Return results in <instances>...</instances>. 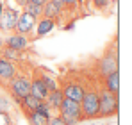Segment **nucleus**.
<instances>
[{
	"instance_id": "nucleus-1",
	"label": "nucleus",
	"mask_w": 132,
	"mask_h": 125,
	"mask_svg": "<svg viewBox=\"0 0 132 125\" xmlns=\"http://www.w3.org/2000/svg\"><path fill=\"white\" fill-rule=\"evenodd\" d=\"M118 113V95L102 88L98 91V118H109Z\"/></svg>"
},
{
	"instance_id": "nucleus-2",
	"label": "nucleus",
	"mask_w": 132,
	"mask_h": 125,
	"mask_svg": "<svg viewBox=\"0 0 132 125\" xmlns=\"http://www.w3.org/2000/svg\"><path fill=\"white\" fill-rule=\"evenodd\" d=\"M80 111H82V118L86 120L98 118V89L95 88L84 89V97L80 100Z\"/></svg>"
},
{
	"instance_id": "nucleus-3",
	"label": "nucleus",
	"mask_w": 132,
	"mask_h": 125,
	"mask_svg": "<svg viewBox=\"0 0 132 125\" xmlns=\"http://www.w3.org/2000/svg\"><path fill=\"white\" fill-rule=\"evenodd\" d=\"M61 111V120L66 125H75L82 120V111H80V102L71 100V98H64L63 104L59 107Z\"/></svg>"
},
{
	"instance_id": "nucleus-4",
	"label": "nucleus",
	"mask_w": 132,
	"mask_h": 125,
	"mask_svg": "<svg viewBox=\"0 0 132 125\" xmlns=\"http://www.w3.org/2000/svg\"><path fill=\"white\" fill-rule=\"evenodd\" d=\"M9 91L13 98H23L30 95V77L29 75H14V79L9 82Z\"/></svg>"
},
{
	"instance_id": "nucleus-5",
	"label": "nucleus",
	"mask_w": 132,
	"mask_h": 125,
	"mask_svg": "<svg viewBox=\"0 0 132 125\" xmlns=\"http://www.w3.org/2000/svg\"><path fill=\"white\" fill-rule=\"evenodd\" d=\"M98 66H100V73H102L104 77H107L109 73L118 72V50H116V46H114L112 52H111V48H109V50L100 57Z\"/></svg>"
},
{
	"instance_id": "nucleus-6",
	"label": "nucleus",
	"mask_w": 132,
	"mask_h": 125,
	"mask_svg": "<svg viewBox=\"0 0 132 125\" xmlns=\"http://www.w3.org/2000/svg\"><path fill=\"white\" fill-rule=\"evenodd\" d=\"M20 13L14 7H4L2 14H0V30L4 32H13L16 29V21H18Z\"/></svg>"
},
{
	"instance_id": "nucleus-7",
	"label": "nucleus",
	"mask_w": 132,
	"mask_h": 125,
	"mask_svg": "<svg viewBox=\"0 0 132 125\" xmlns=\"http://www.w3.org/2000/svg\"><path fill=\"white\" fill-rule=\"evenodd\" d=\"M36 18L34 16H30L29 13H20V16H18V21H16V34H22V36H27L34 27H36Z\"/></svg>"
},
{
	"instance_id": "nucleus-8",
	"label": "nucleus",
	"mask_w": 132,
	"mask_h": 125,
	"mask_svg": "<svg viewBox=\"0 0 132 125\" xmlns=\"http://www.w3.org/2000/svg\"><path fill=\"white\" fill-rule=\"evenodd\" d=\"M4 45H5L7 48L16 50V52H23V50L29 48L30 40H29L27 36H22V34H13V36H7V38L4 40Z\"/></svg>"
},
{
	"instance_id": "nucleus-9",
	"label": "nucleus",
	"mask_w": 132,
	"mask_h": 125,
	"mask_svg": "<svg viewBox=\"0 0 132 125\" xmlns=\"http://www.w3.org/2000/svg\"><path fill=\"white\" fill-rule=\"evenodd\" d=\"M16 75V66L14 62L9 59L0 57V82L2 84H9Z\"/></svg>"
},
{
	"instance_id": "nucleus-10",
	"label": "nucleus",
	"mask_w": 132,
	"mask_h": 125,
	"mask_svg": "<svg viewBox=\"0 0 132 125\" xmlns=\"http://www.w3.org/2000/svg\"><path fill=\"white\" fill-rule=\"evenodd\" d=\"M63 2L61 0H46L43 4V16L45 18H50V20H55L63 14Z\"/></svg>"
},
{
	"instance_id": "nucleus-11",
	"label": "nucleus",
	"mask_w": 132,
	"mask_h": 125,
	"mask_svg": "<svg viewBox=\"0 0 132 125\" xmlns=\"http://www.w3.org/2000/svg\"><path fill=\"white\" fill-rule=\"evenodd\" d=\"M48 93H50V91L46 89V86L43 84L41 77H39V73H36V77L30 79V95L36 97L38 100H45Z\"/></svg>"
},
{
	"instance_id": "nucleus-12",
	"label": "nucleus",
	"mask_w": 132,
	"mask_h": 125,
	"mask_svg": "<svg viewBox=\"0 0 132 125\" xmlns=\"http://www.w3.org/2000/svg\"><path fill=\"white\" fill-rule=\"evenodd\" d=\"M61 91H63L64 98H71V100H77V102H80L82 97H84V86H80L77 82H68Z\"/></svg>"
},
{
	"instance_id": "nucleus-13",
	"label": "nucleus",
	"mask_w": 132,
	"mask_h": 125,
	"mask_svg": "<svg viewBox=\"0 0 132 125\" xmlns=\"http://www.w3.org/2000/svg\"><path fill=\"white\" fill-rule=\"evenodd\" d=\"M36 23H38V29H36V38H43V36L50 34V32L55 29V20H50V18H45V16H41V18L36 21Z\"/></svg>"
},
{
	"instance_id": "nucleus-14",
	"label": "nucleus",
	"mask_w": 132,
	"mask_h": 125,
	"mask_svg": "<svg viewBox=\"0 0 132 125\" xmlns=\"http://www.w3.org/2000/svg\"><path fill=\"white\" fill-rule=\"evenodd\" d=\"M63 100H64V95H63V91L59 88H55L54 91H50L46 95V98H45V102L48 104L50 109H59L61 104H63Z\"/></svg>"
},
{
	"instance_id": "nucleus-15",
	"label": "nucleus",
	"mask_w": 132,
	"mask_h": 125,
	"mask_svg": "<svg viewBox=\"0 0 132 125\" xmlns=\"http://www.w3.org/2000/svg\"><path fill=\"white\" fill-rule=\"evenodd\" d=\"M104 88L111 93L118 95V91H120V73L114 72V73H109L107 77H104Z\"/></svg>"
},
{
	"instance_id": "nucleus-16",
	"label": "nucleus",
	"mask_w": 132,
	"mask_h": 125,
	"mask_svg": "<svg viewBox=\"0 0 132 125\" xmlns=\"http://www.w3.org/2000/svg\"><path fill=\"white\" fill-rule=\"evenodd\" d=\"M39 102H41V100H38L36 97H32V95H27V97H23V98H22L20 105H22L23 113L27 114V113H30V111H36V109H38V105H39Z\"/></svg>"
},
{
	"instance_id": "nucleus-17",
	"label": "nucleus",
	"mask_w": 132,
	"mask_h": 125,
	"mask_svg": "<svg viewBox=\"0 0 132 125\" xmlns=\"http://www.w3.org/2000/svg\"><path fill=\"white\" fill-rule=\"evenodd\" d=\"M27 118H29V123L30 125H48V116L41 114L39 111H30L27 113Z\"/></svg>"
},
{
	"instance_id": "nucleus-18",
	"label": "nucleus",
	"mask_w": 132,
	"mask_h": 125,
	"mask_svg": "<svg viewBox=\"0 0 132 125\" xmlns=\"http://www.w3.org/2000/svg\"><path fill=\"white\" fill-rule=\"evenodd\" d=\"M23 11L29 13L30 16H34L36 20L43 16V5H38V4H32V2H27V4L23 5Z\"/></svg>"
},
{
	"instance_id": "nucleus-19",
	"label": "nucleus",
	"mask_w": 132,
	"mask_h": 125,
	"mask_svg": "<svg viewBox=\"0 0 132 125\" xmlns=\"http://www.w3.org/2000/svg\"><path fill=\"white\" fill-rule=\"evenodd\" d=\"M39 77H41V81H43V84L46 86L48 91H54V89L57 88V84H55V81H54L52 75H48V73H39Z\"/></svg>"
},
{
	"instance_id": "nucleus-20",
	"label": "nucleus",
	"mask_w": 132,
	"mask_h": 125,
	"mask_svg": "<svg viewBox=\"0 0 132 125\" xmlns=\"http://www.w3.org/2000/svg\"><path fill=\"white\" fill-rule=\"evenodd\" d=\"M2 57L4 59H9V61H14V59H20V52L5 46V48H2Z\"/></svg>"
},
{
	"instance_id": "nucleus-21",
	"label": "nucleus",
	"mask_w": 132,
	"mask_h": 125,
	"mask_svg": "<svg viewBox=\"0 0 132 125\" xmlns=\"http://www.w3.org/2000/svg\"><path fill=\"white\" fill-rule=\"evenodd\" d=\"M109 4H111L109 0H93V7L96 11H107Z\"/></svg>"
},
{
	"instance_id": "nucleus-22",
	"label": "nucleus",
	"mask_w": 132,
	"mask_h": 125,
	"mask_svg": "<svg viewBox=\"0 0 132 125\" xmlns=\"http://www.w3.org/2000/svg\"><path fill=\"white\" fill-rule=\"evenodd\" d=\"M36 111H39L41 114L48 116V118H52V116H50V111H52V109L48 107V104H46L45 100H41V102H39V105H38V109H36Z\"/></svg>"
},
{
	"instance_id": "nucleus-23",
	"label": "nucleus",
	"mask_w": 132,
	"mask_h": 125,
	"mask_svg": "<svg viewBox=\"0 0 132 125\" xmlns=\"http://www.w3.org/2000/svg\"><path fill=\"white\" fill-rule=\"evenodd\" d=\"M11 114L9 113H0V125H11Z\"/></svg>"
},
{
	"instance_id": "nucleus-24",
	"label": "nucleus",
	"mask_w": 132,
	"mask_h": 125,
	"mask_svg": "<svg viewBox=\"0 0 132 125\" xmlns=\"http://www.w3.org/2000/svg\"><path fill=\"white\" fill-rule=\"evenodd\" d=\"M0 113H9V102L4 97H0Z\"/></svg>"
},
{
	"instance_id": "nucleus-25",
	"label": "nucleus",
	"mask_w": 132,
	"mask_h": 125,
	"mask_svg": "<svg viewBox=\"0 0 132 125\" xmlns=\"http://www.w3.org/2000/svg\"><path fill=\"white\" fill-rule=\"evenodd\" d=\"M48 125H66V123L61 120V116H54V118L48 120Z\"/></svg>"
},
{
	"instance_id": "nucleus-26",
	"label": "nucleus",
	"mask_w": 132,
	"mask_h": 125,
	"mask_svg": "<svg viewBox=\"0 0 132 125\" xmlns=\"http://www.w3.org/2000/svg\"><path fill=\"white\" fill-rule=\"evenodd\" d=\"M61 2H63V5H64L66 9H68V7H75V5H77V0H61Z\"/></svg>"
},
{
	"instance_id": "nucleus-27",
	"label": "nucleus",
	"mask_w": 132,
	"mask_h": 125,
	"mask_svg": "<svg viewBox=\"0 0 132 125\" xmlns=\"http://www.w3.org/2000/svg\"><path fill=\"white\" fill-rule=\"evenodd\" d=\"M29 2H32V4H38V5H43L46 0H29Z\"/></svg>"
},
{
	"instance_id": "nucleus-28",
	"label": "nucleus",
	"mask_w": 132,
	"mask_h": 125,
	"mask_svg": "<svg viewBox=\"0 0 132 125\" xmlns=\"http://www.w3.org/2000/svg\"><path fill=\"white\" fill-rule=\"evenodd\" d=\"M73 27H75V21H71V23H68V25L64 27V29L68 30V29H73Z\"/></svg>"
},
{
	"instance_id": "nucleus-29",
	"label": "nucleus",
	"mask_w": 132,
	"mask_h": 125,
	"mask_svg": "<svg viewBox=\"0 0 132 125\" xmlns=\"http://www.w3.org/2000/svg\"><path fill=\"white\" fill-rule=\"evenodd\" d=\"M16 2H18V4H20V5H25V4H27V2H29V0H16Z\"/></svg>"
},
{
	"instance_id": "nucleus-30",
	"label": "nucleus",
	"mask_w": 132,
	"mask_h": 125,
	"mask_svg": "<svg viewBox=\"0 0 132 125\" xmlns=\"http://www.w3.org/2000/svg\"><path fill=\"white\" fill-rule=\"evenodd\" d=\"M2 9H4V4H2V0H0V14H2Z\"/></svg>"
},
{
	"instance_id": "nucleus-31",
	"label": "nucleus",
	"mask_w": 132,
	"mask_h": 125,
	"mask_svg": "<svg viewBox=\"0 0 132 125\" xmlns=\"http://www.w3.org/2000/svg\"><path fill=\"white\" fill-rule=\"evenodd\" d=\"M2 43H4V40H2V38H0V46H2Z\"/></svg>"
},
{
	"instance_id": "nucleus-32",
	"label": "nucleus",
	"mask_w": 132,
	"mask_h": 125,
	"mask_svg": "<svg viewBox=\"0 0 132 125\" xmlns=\"http://www.w3.org/2000/svg\"><path fill=\"white\" fill-rule=\"evenodd\" d=\"M0 57H2V46H0Z\"/></svg>"
},
{
	"instance_id": "nucleus-33",
	"label": "nucleus",
	"mask_w": 132,
	"mask_h": 125,
	"mask_svg": "<svg viewBox=\"0 0 132 125\" xmlns=\"http://www.w3.org/2000/svg\"><path fill=\"white\" fill-rule=\"evenodd\" d=\"M11 125H13V123H11Z\"/></svg>"
}]
</instances>
